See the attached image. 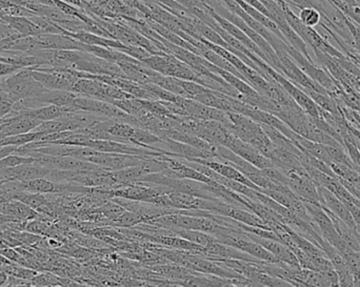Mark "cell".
<instances>
[{"label":"cell","instance_id":"obj_9","mask_svg":"<svg viewBox=\"0 0 360 287\" xmlns=\"http://www.w3.org/2000/svg\"><path fill=\"white\" fill-rule=\"evenodd\" d=\"M248 234V237L253 241L257 242L260 246H264L266 250H268L271 254L274 255L281 262L285 263V265H292V267H300L295 254L292 252L291 248H288L285 244L281 242L276 241V240L268 239V238L258 237V236L253 235V234Z\"/></svg>","mask_w":360,"mask_h":287},{"label":"cell","instance_id":"obj_2","mask_svg":"<svg viewBox=\"0 0 360 287\" xmlns=\"http://www.w3.org/2000/svg\"><path fill=\"white\" fill-rule=\"evenodd\" d=\"M72 92L111 103L122 99L135 98L117 86H111L94 78H79L74 84Z\"/></svg>","mask_w":360,"mask_h":287},{"label":"cell","instance_id":"obj_17","mask_svg":"<svg viewBox=\"0 0 360 287\" xmlns=\"http://www.w3.org/2000/svg\"><path fill=\"white\" fill-rule=\"evenodd\" d=\"M300 20L307 27H315L319 25L321 21V13L313 6H306L300 8Z\"/></svg>","mask_w":360,"mask_h":287},{"label":"cell","instance_id":"obj_3","mask_svg":"<svg viewBox=\"0 0 360 287\" xmlns=\"http://www.w3.org/2000/svg\"><path fill=\"white\" fill-rule=\"evenodd\" d=\"M73 109L122 122H128L131 116L114 103L78 94L74 100Z\"/></svg>","mask_w":360,"mask_h":287},{"label":"cell","instance_id":"obj_21","mask_svg":"<svg viewBox=\"0 0 360 287\" xmlns=\"http://www.w3.org/2000/svg\"><path fill=\"white\" fill-rule=\"evenodd\" d=\"M21 69H22V67L0 61V78L8 77V76L20 71Z\"/></svg>","mask_w":360,"mask_h":287},{"label":"cell","instance_id":"obj_11","mask_svg":"<svg viewBox=\"0 0 360 287\" xmlns=\"http://www.w3.org/2000/svg\"><path fill=\"white\" fill-rule=\"evenodd\" d=\"M203 252L207 255H211L214 257H219L222 259H236V260L248 261V262H259L257 259L252 257L247 253L241 252L233 246L228 244L221 243V242H212L209 246H205Z\"/></svg>","mask_w":360,"mask_h":287},{"label":"cell","instance_id":"obj_14","mask_svg":"<svg viewBox=\"0 0 360 287\" xmlns=\"http://www.w3.org/2000/svg\"><path fill=\"white\" fill-rule=\"evenodd\" d=\"M171 231L175 235L179 236L180 238H184V239L197 244V246H202V248L209 246L212 242L218 241L215 236L205 233V232L196 231V229H173Z\"/></svg>","mask_w":360,"mask_h":287},{"label":"cell","instance_id":"obj_6","mask_svg":"<svg viewBox=\"0 0 360 287\" xmlns=\"http://www.w3.org/2000/svg\"><path fill=\"white\" fill-rule=\"evenodd\" d=\"M50 172V168H44L37 162L20 164L14 168H0V185L11 181H29L46 178Z\"/></svg>","mask_w":360,"mask_h":287},{"label":"cell","instance_id":"obj_15","mask_svg":"<svg viewBox=\"0 0 360 287\" xmlns=\"http://www.w3.org/2000/svg\"><path fill=\"white\" fill-rule=\"evenodd\" d=\"M0 211L4 214L10 215V216L17 217L20 219H30L36 216V213L33 212L31 208L19 200L14 201H8L0 206Z\"/></svg>","mask_w":360,"mask_h":287},{"label":"cell","instance_id":"obj_5","mask_svg":"<svg viewBox=\"0 0 360 287\" xmlns=\"http://www.w3.org/2000/svg\"><path fill=\"white\" fill-rule=\"evenodd\" d=\"M147 158L146 156L130 155V154L97 152L95 155L91 156L86 161L92 162V163L101 166V168H108V170L118 171L139 166Z\"/></svg>","mask_w":360,"mask_h":287},{"label":"cell","instance_id":"obj_8","mask_svg":"<svg viewBox=\"0 0 360 287\" xmlns=\"http://www.w3.org/2000/svg\"><path fill=\"white\" fill-rule=\"evenodd\" d=\"M36 46L44 50L84 51V44L65 34H40L34 36Z\"/></svg>","mask_w":360,"mask_h":287},{"label":"cell","instance_id":"obj_22","mask_svg":"<svg viewBox=\"0 0 360 287\" xmlns=\"http://www.w3.org/2000/svg\"><path fill=\"white\" fill-rule=\"evenodd\" d=\"M353 286H360V269H352Z\"/></svg>","mask_w":360,"mask_h":287},{"label":"cell","instance_id":"obj_13","mask_svg":"<svg viewBox=\"0 0 360 287\" xmlns=\"http://www.w3.org/2000/svg\"><path fill=\"white\" fill-rule=\"evenodd\" d=\"M1 19L22 37H31L42 34L40 27L32 21L30 17L8 16L4 14Z\"/></svg>","mask_w":360,"mask_h":287},{"label":"cell","instance_id":"obj_10","mask_svg":"<svg viewBox=\"0 0 360 287\" xmlns=\"http://www.w3.org/2000/svg\"><path fill=\"white\" fill-rule=\"evenodd\" d=\"M191 161H196L199 162V163L205 164V166H209L210 168L215 171L216 173L221 175V176L226 177V178L232 179V180L237 181V182L243 183V185L256 189V191H262L257 185H254L251 180H249L245 174H243L240 171L237 170L236 168L230 166V164L218 161L216 159H192Z\"/></svg>","mask_w":360,"mask_h":287},{"label":"cell","instance_id":"obj_23","mask_svg":"<svg viewBox=\"0 0 360 287\" xmlns=\"http://www.w3.org/2000/svg\"><path fill=\"white\" fill-rule=\"evenodd\" d=\"M8 275L6 271H0V286H6L8 282Z\"/></svg>","mask_w":360,"mask_h":287},{"label":"cell","instance_id":"obj_16","mask_svg":"<svg viewBox=\"0 0 360 287\" xmlns=\"http://www.w3.org/2000/svg\"><path fill=\"white\" fill-rule=\"evenodd\" d=\"M34 131L37 132H44L46 135L52 133L65 132V131H71L69 124L63 118L58 119L49 120V121H42Z\"/></svg>","mask_w":360,"mask_h":287},{"label":"cell","instance_id":"obj_19","mask_svg":"<svg viewBox=\"0 0 360 287\" xmlns=\"http://www.w3.org/2000/svg\"><path fill=\"white\" fill-rule=\"evenodd\" d=\"M60 283L57 280L46 275H36L31 280V286H54Z\"/></svg>","mask_w":360,"mask_h":287},{"label":"cell","instance_id":"obj_1","mask_svg":"<svg viewBox=\"0 0 360 287\" xmlns=\"http://www.w3.org/2000/svg\"><path fill=\"white\" fill-rule=\"evenodd\" d=\"M1 90L17 102L23 99L35 98L46 92V88L36 81L31 67H25L8 77L2 78Z\"/></svg>","mask_w":360,"mask_h":287},{"label":"cell","instance_id":"obj_12","mask_svg":"<svg viewBox=\"0 0 360 287\" xmlns=\"http://www.w3.org/2000/svg\"><path fill=\"white\" fill-rule=\"evenodd\" d=\"M20 114L33 118L38 121H49V120L58 119L65 112L70 111V107H57V105H44L37 109H22V107H15Z\"/></svg>","mask_w":360,"mask_h":287},{"label":"cell","instance_id":"obj_7","mask_svg":"<svg viewBox=\"0 0 360 287\" xmlns=\"http://www.w3.org/2000/svg\"><path fill=\"white\" fill-rule=\"evenodd\" d=\"M317 191H319V202L323 208L335 215L338 218L342 219L345 223L349 225L353 231L356 233V225H355L354 219L351 215L350 211L347 208L346 204L336 197L332 192L321 185H317Z\"/></svg>","mask_w":360,"mask_h":287},{"label":"cell","instance_id":"obj_4","mask_svg":"<svg viewBox=\"0 0 360 287\" xmlns=\"http://www.w3.org/2000/svg\"><path fill=\"white\" fill-rule=\"evenodd\" d=\"M224 147H228L231 151L234 152L235 154L240 156L241 158L247 160L248 162L253 164L254 166L259 168V170H264V168L274 166L271 159L262 155L253 145L241 140L240 138H238L232 132H231L230 136H229L228 140L224 143Z\"/></svg>","mask_w":360,"mask_h":287},{"label":"cell","instance_id":"obj_20","mask_svg":"<svg viewBox=\"0 0 360 287\" xmlns=\"http://www.w3.org/2000/svg\"><path fill=\"white\" fill-rule=\"evenodd\" d=\"M289 1H291V4L298 8L313 6V8H316L319 12L323 10V4H321L323 0H289Z\"/></svg>","mask_w":360,"mask_h":287},{"label":"cell","instance_id":"obj_18","mask_svg":"<svg viewBox=\"0 0 360 287\" xmlns=\"http://www.w3.org/2000/svg\"><path fill=\"white\" fill-rule=\"evenodd\" d=\"M14 103L15 101H13L6 92L0 91V119L11 113Z\"/></svg>","mask_w":360,"mask_h":287}]
</instances>
